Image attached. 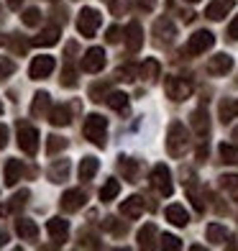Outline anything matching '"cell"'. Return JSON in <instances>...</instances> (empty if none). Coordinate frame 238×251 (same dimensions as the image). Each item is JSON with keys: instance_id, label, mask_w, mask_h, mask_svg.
Masks as SVG:
<instances>
[{"instance_id": "6da1fadb", "label": "cell", "mask_w": 238, "mask_h": 251, "mask_svg": "<svg viewBox=\"0 0 238 251\" xmlns=\"http://www.w3.org/2000/svg\"><path fill=\"white\" fill-rule=\"evenodd\" d=\"M187 146H190V131L179 121H174L167 131V151L174 159H179V156H185Z\"/></svg>"}, {"instance_id": "7a4b0ae2", "label": "cell", "mask_w": 238, "mask_h": 251, "mask_svg": "<svg viewBox=\"0 0 238 251\" xmlns=\"http://www.w3.org/2000/svg\"><path fill=\"white\" fill-rule=\"evenodd\" d=\"M82 133L85 139H90V144L95 146H105V133H108V121L97 113H90L85 118V126H82Z\"/></svg>"}, {"instance_id": "3957f363", "label": "cell", "mask_w": 238, "mask_h": 251, "mask_svg": "<svg viewBox=\"0 0 238 251\" xmlns=\"http://www.w3.org/2000/svg\"><path fill=\"white\" fill-rule=\"evenodd\" d=\"M151 187L159 192V195L169 198L174 192V185H172V172H169V167L164 164H156L151 169Z\"/></svg>"}, {"instance_id": "277c9868", "label": "cell", "mask_w": 238, "mask_h": 251, "mask_svg": "<svg viewBox=\"0 0 238 251\" xmlns=\"http://www.w3.org/2000/svg\"><path fill=\"white\" fill-rule=\"evenodd\" d=\"M100 13L95 8H85L82 13H79V18H77V31L82 33L85 39H93L95 36V31L100 28Z\"/></svg>"}, {"instance_id": "5b68a950", "label": "cell", "mask_w": 238, "mask_h": 251, "mask_svg": "<svg viewBox=\"0 0 238 251\" xmlns=\"http://www.w3.org/2000/svg\"><path fill=\"white\" fill-rule=\"evenodd\" d=\"M164 90H167V98H172L174 102H182L192 95V82L185 77H169Z\"/></svg>"}, {"instance_id": "8992f818", "label": "cell", "mask_w": 238, "mask_h": 251, "mask_svg": "<svg viewBox=\"0 0 238 251\" xmlns=\"http://www.w3.org/2000/svg\"><path fill=\"white\" fill-rule=\"evenodd\" d=\"M18 146H21V151H26V154H36L39 149V133L33 126L28 123H18Z\"/></svg>"}, {"instance_id": "52a82bcc", "label": "cell", "mask_w": 238, "mask_h": 251, "mask_svg": "<svg viewBox=\"0 0 238 251\" xmlns=\"http://www.w3.org/2000/svg\"><path fill=\"white\" fill-rule=\"evenodd\" d=\"M213 44H215V36H213L210 31H197V33H192V36H190L185 51L190 56H197V54H205Z\"/></svg>"}, {"instance_id": "ba28073f", "label": "cell", "mask_w": 238, "mask_h": 251, "mask_svg": "<svg viewBox=\"0 0 238 251\" xmlns=\"http://www.w3.org/2000/svg\"><path fill=\"white\" fill-rule=\"evenodd\" d=\"M105 67V51L100 49V47H93V49H87L85 56H82V72H90V75H95L100 72Z\"/></svg>"}, {"instance_id": "9c48e42d", "label": "cell", "mask_w": 238, "mask_h": 251, "mask_svg": "<svg viewBox=\"0 0 238 251\" xmlns=\"http://www.w3.org/2000/svg\"><path fill=\"white\" fill-rule=\"evenodd\" d=\"M126 47H128V51L131 54H136L141 47H143V28H141V24L139 21H131V24L126 26Z\"/></svg>"}, {"instance_id": "30bf717a", "label": "cell", "mask_w": 238, "mask_h": 251, "mask_svg": "<svg viewBox=\"0 0 238 251\" xmlns=\"http://www.w3.org/2000/svg\"><path fill=\"white\" fill-rule=\"evenodd\" d=\"M54 72V56H36V59L31 62V70H28V75H31V79H44V77H49Z\"/></svg>"}, {"instance_id": "8fae6325", "label": "cell", "mask_w": 238, "mask_h": 251, "mask_svg": "<svg viewBox=\"0 0 238 251\" xmlns=\"http://www.w3.org/2000/svg\"><path fill=\"white\" fill-rule=\"evenodd\" d=\"M233 70V56L228 54H215L210 56V62H208V72L215 75V77H223V75H228Z\"/></svg>"}, {"instance_id": "7c38bea8", "label": "cell", "mask_w": 238, "mask_h": 251, "mask_svg": "<svg viewBox=\"0 0 238 251\" xmlns=\"http://www.w3.org/2000/svg\"><path fill=\"white\" fill-rule=\"evenodd\" d=\"M59 202H62V210L64 213H74V210H79L87 202V198H85L82 190H67Z\"/></svg>"}, {"instance_id": "4fadbf2b", "label": "cell", "mask_w": 238, "mask_h": 251, "mask_svg": "<svg viewBox=\"0 0 238 251\" xmlns=\"http://www.w3.org/2000/svg\"><path fill=\"white\" fill-rule=\"evenodd\" d=\"M154 36H156L159 44H172V39L177 36V28L169 18H159L154 24Z\"/></svg>"}, {"instance_id": "5bb4252c", "label": "cell", "mask_w": 238, "mask_h": 251, "mask_svg": "<svg viewBox=\"0 0 238 251\" xmlns=\"http://www.w3.org/2000/svg\"><path fill=\"white\" fill-rule=\"evenodd\" d=\"M143 208H146V202H143V198H139V195H133V198H128V200L120 202V213L126 215L128 221L141 218V215H143Z\"/></svg>"}, {"instance_id": "9a60e30c", "label": "cell", "mask_w": 238, "mask_h": 251, "mask_svg": "<svg viewBox=\"0 0 238 251\" xmlns=\"http://www.w3.org/2000/svg\"><path fill=\"white\" fill-rule=\"evenodd\" d=\"M47 231H49V236L54 238L56 244H64L67 236H70V221H64V218H51V221L47 223Z\"/></svg>"}, {"instance_id": "2e32d148", "label": "cell", "mask_w": 238, "mask_h": 251, "mask_svg": "<svg viewBox=\"0 0 238 251\" xmlns=\"http://www.w3.org/2000/svg\"><path fill=\"white\" fill-rule=\"evenodd\" d=\"M233 5H236V0H210V5H208V10H205V16L213 18V21H220V18H225V16L231 13Z\"/></svg>"}, {"instance_id": "e0dca14e", "label": "cell", "mask_w": 238, "mask_h": 251, "mask_svg": "<svg viewBox=\"0 0 238 251\" xmlns=\"http://www.w3.org/2000/svg\"><path fill=\"white\" fill-rule=\"evenodd\" d=\"M118 169H120V175H123V179H128V182H139V162L136 159H131V156H120L118 159Z\"/></svg>"}, {"instance_id": "ac0fdd59", "label": "cell", "mask_w": 238, "mask_h": 251, "mask_svg": "<svg viewBox=\"0 0 238 251\" xmlns=\"http://www.w3.org/2000/svg\"><path fill=\"white\" fill-rule=\"evenodd\" d=\"M59 36H62V28L59 26H49V28H44L36 39H33V44L36 47H54L56 41H59Z\"/></svg>"}, {"instance_id": "d6986e66", "label": "cell", "mask_w": 238, "mask_h": 251, "mask_svg": "<svg viewBox=\"0 0 238 251\" xmlns=\"http://www.w3.org/2000/svg\"><path fill=\"white\" fill-rule=\"evenodd\" d=\"M156 236H159L156 226L154 223H146L141 231H139V246L141 249H156Z\"/></svg>"}, {"instance_id": "ffe728a7", "label": "cell", "mask_w": 238, "mask_h": 251, "mask_svg": "<svg viewBox=\"0 0 238 251\" xmlns=\"http://www.w3.org/2000/svg\"><path fill=\"white\" fill-rule=\"evenodd\" d=\"M49 105H51V98H49V93H36V95H33V102H31V116H33V118L47 116Z\"/></svg>"}, {"instance_id": "44dd1931", "label": "cell", "mask_w": 238, "mask_h": 251, "mask_svg": "<svg viewBox=\"0 0 238 251\" xmlns=\"http://www.w3.org/2000/svg\"><path fill=\"white\" fill-rule=\"evenodd\" d=\"M16 233L21 238H26V241H33V238L39 236V226L33 221H28V218H18L16 221Z\"/></svg>"}, {"instance_id": "7402d4cb", "label": "cell", "mask_w": 238, "mask_h": 251, "mask_svg": "<svg viewBox=\"0 0 238 251\" xmlns=\"http://www.w3.org/2000/svg\"><path fill=\"white\" fill-rule=\"evenodd\" d=\"M190 123H192V128H195L200 136H208V131H210V121H208L205 108H197L195 113H192V116H190Z\"/></svg>"}, {"instance_id": "603a6c76", "label": "cell", "mask_w": 238, "mask_h": 251, "mask_svg": "<svg viewBox=\"0 0 238 251\" xmlns=\"http://www.w3.org/2000/svg\"><path fill=\"white\" fill-rule=\"evenodd\" d=\"M21 177H24V164H21L18 159H10V162L5 164V185H8V187L18 185Z\"/></svg>"}, {"instance_id": "cb8c5ba5", "label": "cell", "mask_w": 238, "mask_h": 251, "mask_svg": "<svg viewBox=\"0 0 238 251\" xmlns=\"http://www.w3.org/2000/svg\"><path fill=\"white\" fill-rule=\"evenodd\" d=\"M164 215H167L169 223H174V226H179V228L187 226V221H190V215H187V210L182 208V205H169Z\"/></svg>"}, {"instance_id": "d4e9b609", "label": "cell", "mask_w": 238, "mask_h": 251, "mask_svg": "<svg viewBox=\"0 0 238 251\" xmlns=\"http://www.w3.org/2000/svg\"><path fill=\"white\" fill-rule=\"evenodd\" d=\"M67 175H70V159H56L49 169V179L51 182H64Z\"/></svg>"}, {"instance_id": "484cf974", "label": "cell", "mask_w": 238, "mask_h": 251, "mask_svg": "<svg viewBox=\"0 0 238 251\" xmlns=\"http://www.w3.org/2000/svg\"><path fill=\"white\" fill-rule=\"evenodd\" d=\"M97 167H100V162L95 156H85L82 162H79V179H93L95 177V172H97Z\"/></svg>"}, {"instance_id": "4316f807", "label": "cell", "mask_w": 238, "mask_h": 251, "mask_svg": "<svg viewBox=\"0 0 238 251\" xmlns=\"http://www.w3.org/2000/svg\"><path fill=\"white\" fill-rule=\"evenodd\" d=\"M159 70H162V67H159L156 59H146V62L139 67V77L146 79V82H154V79L159 77Z\"/></svg>"}, {"instance_id": "83f0119b", "label": "cell", "mask_w": 238, "mask_h": 251, "mask_svg": "<svg viewBox=\"0 0 238 251\" xmlns=\"http://www.w3.org/2000/svg\"><path fill=\"white\" fill-rule=\"evenodd\" d=\"M49 121H51V126H70V121H72V116H70V108L67 105H56V108H51V116H49Z\"/></svg>"}, {"instance_id": "f1b7e54d", "label": "cell", "mask_w": 238, "mask_h": 251, "mask_svg": "<svg viewBox=\"0 0 238 251\" xmlns=\"http://www.w3.org/2000/svg\"><path fill=\"white\" fill-rule=\"evenodd\" d=\"M236 116H238V102L231 100V98L220 100V121H223V123H231Z\"/></svg>"}, {"instance_id": "f546056e", "label": "cell", "mask_w": 238, "mask_h": 251, "mask_svg": "<svg viewBox=\"0 0 238 251\" xmlns=\"http://www.w3.org/2000/svg\"><path fill=\"white\" fill-rule=\"evenodd\" d=\"M105 102H108L113 110H118V113H126L128 110V95H123V93H108L105 95Z\"/></svg>"}, {"instance_id": "4dcf8cb0", "label": "cell", "mask_w": 238, "mask_h": 251, "mask_svg": "<svg viewBox=\"0 0 238 251\" xmlns=\"http://www.w3.org/2000/svg\"><path fill=\"white\" fill-rule=\"evenodd\" d=\"M225 238H228V231H225V228L220 226V223H210L208 226V241L210 244H225Z\"/></svg>"}, {"instance_id": "1f68e13d", "label": "cell", "mask_w": 238, "mask_h": 251, "mask_svg": "<svg viewBox=\"0 0 238 251\" xmlns=\"http://www.w3.org/2000/svg\"><path fill=\"white\" fill-rule=\"evenodd\" d=\"M220 187L228 192V198H231V200L238 202V177H236V175H225V177H220Z\"/></svg>"}, {"instance_id": "d6a6232c", "label": "cell", "mask_w": 238, "mask_h": 251, "mask_svg": "<svg viewBox=\"0 0 238 251\" xmlns=\"http://www.w3.org/2000/svg\"><path fill=\"white\" fill-rule=\"evenodd\" d=\"M120 192V182L118 179H108L105 185H103V190H100V200L103 202H108V200H113Z\"/></svg>"}, {"instance_id": "836d02e7", "label": "cell", "mask_w": 238, "mask_h": 251, "mask_svg": "<svg viewBox=\"0 0 238 251\" xmlns=\"http://www.w3.org/2000/svg\"><path fill=\"white\" fill-rule=\"evenodd\" d=\"M220 156H223V162H228V164H238V146L220 144Z\"/></svg>"}, {"instance_id": "e575fe53", "label": "cell", "mask_w": 238, "mask_h": 251, "mask_svg": "<svg viewBox=\"0 0 238 251\" xmlns=\"http://www.w3.org/2000/svg\"><path fill=\"white\" fill-rule=\"evenodd\" d=\"M62 149H67V141L59 139V136H49V141H47V151L49 154H59Z\"/></svg>"}, {"instance_id": "d590c367", "label": "cell", "mask_w": 238, "mask_h": 251, "mask_svg": "<svg viewBox=\"0 0 238 251\" xmlns=\"http://www.w3.org/2000/svg\"><path fill=\"white\" fill-rule=\"evenodd\" d=\"M16 72V64L13 59H8V56H0V79H5Z\"/></svg>"}, {"instance_id": "8d00e7d4", "label": "cell", "mask_w": 238, "mask_h": 251, "mask_svg": "<svg viewBox=\"0 0 238 251\" xmlns=\"http://www.w3.org/2000/svg\"><path fill=\"white\" fill-rule=\"evenodd\" d=\"M59 82H62L64 87H74V85H77V72L72 70V67H64V72H62V77H59Z\"/></svg>"}, {"instance_id": "74e56055", "label": "cell", "mask_w": 238, "mask_h": 251, "mask_svg": "<svg viewBox=\"0 0 238 251\" xmlns=\"http://www.w3.org/2000/svg\"><path fill=\"white\" fill-rule=\"evenodd\" d=\"M136 75H139V67H120V70L116 72V79H126V82H131V79H136Z\"/></svg>"}, {"instance_id": "f35d334b", "label": "cell", "mask_w": 238, "mask_h": 251, "mask_svg": "<svg viewBox=\"0 0 238 251\" xmlns=\"http://www.w3.org/2000/svg\"><path fill=\"white\" fill-rule=\"evenodd\" d=\"M159 241H162V246H164V249H169V251H179V249H182V244H179V238H177V236L164 233L162 238H159Z\"/></svg>"}, {"instance_id": "ab89813d", "label": "cell", "mask_w": 238, "mask_h": 251, "mask_svg": "<svg viewBox=\"0 0 238 251\" xmlns=\"http://www.w3.org/2000/svg\"><path fill=\"white\" fill-rule=\"evenodd\" d=\"M39 21H41V13H39L36 8H28L26 13H24V24H26V26H36Z\"/></svg>"}, {"instance_id": "60d3db41", "label": "cell", "mask_w": 238, "mask_h": 251, "mask_svg": "<svg viewBox=\"0 0 238 251\" xmlns=\"http://www.w3.org/2000/svg\"><path fill=\"white\" fill-rule=\"evenodd\" d=\"M103 95H108V85H93V90H90V98H93L95 102H100V100H105Z\"/></svg>"}, {"instance_id": "b9f144b4", "label": "cell", "mask_w": 238, "mask_h": 251, "mask_svg": "<svg viewBox=\"0 0 238 251\" xmlns=\"http://www.w3.org/2000/svg\"><path fill=\"white\" fill-rule=\"evenodd\" d=\"M103 226L108 228V231H113L116 236H123V233H126V226H118V223H116V218H105V223H103Z\"/></svg>"}, {"instance_id": "7bdbcfd3", "label": "cell", "mask_w": 238, "mask_h": 251, "mask_svg": "<svg viewBox=\"0 0 238 251\" xmlns=\"http://www.w3.org/2000/svg\"><path fill=\"white\" fill-rule=\"evenodd\" d=\"M105 39H108V44H118V41H120V28H118V26L108 28V36H105Z\"/></svg>"}, {"instance_id": "ee69618b", "label": "cell", "mask_w": 238, "mask_h": 251, "mask_svg": "<svg viewBox=\"0 0 238 251\" xmlns=\"http://www.w3.org/2000/svg\"><path fill=\"white\" fill-rule=\"evenodd\" d=\"M136 3H139V8H141V10H146V13L156 8V0H136Z\"/></svg>"}, {"instance_id": "f6af8a7d", "label": "cell", "mask_w": 238, "mask_h": 251, "mask_svg": "<svg viewBox=\"0 0 238 251\" xmlns=\"http://www.w3.org/2000/svg\"><path fill=\"white\" fill-rule=\"evenodd\" d=\"M228 36L238 41V16H236V18L231 21V26H228Z\"/></svg>"}, {"instance_id": "bcb514c9", "label": "cell", "mask_w": 238, "mask_h": 251, "mask_svg": "<svg viewBox=\"0 0 238 251\" xmlns=\"http://www.w3.org/2000/svg\"><path fill=\"white\" fill-rule=\"evenodd\" d=\"M5 144H8V126L0 123V149H5Z\"/></svg>"}, {"instance_id": "7dc6e473", "label": "cell", "mask_w": 238, "mask_h": 251, "mask_svg": "<svg viewBox=\"0 0 238 251\" xmlns=\"http://www.w3.org/2000/svg\"><path fill=\"white\" fill-rule=\"evenodd\" d=\"M5 244H8V233L0 231V246H5Z\"/></svg>"}, {"instance_id": "c3c4849f", "label": "cell", "mask_w": 238, "mask_h": 251, "mask_svg": "<svg viewBox=\"0 0 238 251\" xmlns=\"http://www.w3.org/2000/svg\"><path fill=\"white\" fill-rule=\"evenodd\" d=\"M8 5H10V8H18V5H21V0H8Z\"/></svg>"}, {"instance_id": "681fc988", "label": "cell", "mask_w": 238, "mask_h": 251, "mask_svg": "<svg viewBox=\"0 0 238 251\" xmlns=\"http://www.w3.org/2000/svg\"><path fill=\"white\" fill-rule=\"evenodd\" d=\"M185 3H200V0H185Z\"/></svg>"}, {"instance_id": "f907efd6", "label": "cell", "mask_w": 238, "mask_h": 251, "mask_svg": "<svg viewBox=\"0 0 238 251\" xmlns=\"http://www.w3.org/2000/svg\"><path fill=\"white\" fill-rule=\"evenodd\" d=\"M233 139H238V128H236V131H233Z\"/></svg>"}, {"instance_id": "816d5d0a", "label": "cell", "mask_w": 238, "mask_h": 251, "mask_svg": "<svg viewBox=\"0 0 238 251\" xmlns=\"http://www.w3.org/2000/svg\"><path fill=\"white\" fill-rule=\"evenodd\" d=\"M0 21H3V10H0Z\"/></svg>"}, {"instance_id": "f5cc1de1", "label": "cell", "mask_w": 238, "mask_h": 251, "mask_svg": "<svg viewBox=\"0 0 238 251\" xmlns=\"http://www.w3.org/2000/svg\"><path fill=\"white\" fill-rule=\"evenodd\" d=\"M0 113H3V102H0Z\"/></svg>"}, {"instance_id": "db71d44e", "label": "cell", "mask_w": 238, "mask_h": 251, "mask_svg": "<svg viewBox=\"0 0 238 251\" xmlns=\"http://www.w3.org/2000/svg\"><path fill=\"white\" fill-rule=\"evenodd\" d=\"M108 3H116V0H108Z\"/></svg>"}]
</instances>
